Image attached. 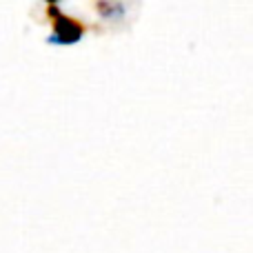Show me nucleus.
Masks as SVG:
<instances>
[{
  "label": "nucleus",
  "mask_w": 253,
  "mask_h": 253,
  "mask_svg": "<svg viewBox=\"0 0 253 253\" xmlns=\"http://www.w3.org/2000/svg\"><path fill=\"white\" fill-rule=\"evenodd\" d=\"M47 2H51V4H56V2H60V0H47Z\"/></svg>",
  "instance_id": "3"
},
{
  "label": "nucleus",
  "mask_w": 253,
  "mask_h": 253,
  "mask_svg": "<svg viewBox=\"0 0 253 253\" xmlns=\"http://www.w3.org/2000/svg\"><path fill=\"white\" fill-rule=\"evenodd\" d=\"M49 16L53 20V34L49 36V44H76L84 34V27L78 20L69 18L67 13L58 11L56 7H49Z\"/></svg>",
  "instance_id": "1"
},
{
  "label": "nucleus",
  "mask_w": 253,
  "mask_h": 253,
  "mask_svg": "<svg viewBox=\"0 0 253 253\" xmlns=\"http://www.w3.org/2000/svg\"><path fill=\"white\" fill-rule=\"evenodd\" d=\"M98 11H100V16L105 18H111V16H123V4L118 2H109V0H100L98 2Z\"/></svg>",
  "instance_id": "2"
}]
</instances>
